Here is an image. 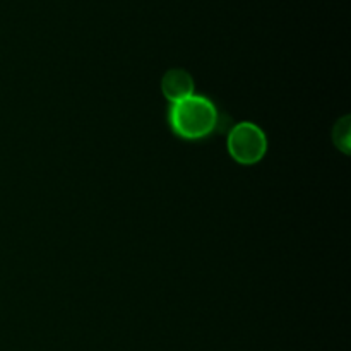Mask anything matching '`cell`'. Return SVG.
<instances>
[{
  "label": "cell",
  "instance_id": "obj_1",
  "mask_svg": "<svg viewBox=\"0 0 351 351\" xmlns=\"http://www.w3.org/2000/svg\"><path fill=\"white\" fill-rule=\"evenodd\" d=\"M168 123L180 139L199 141L215 132L219 123V113L211 99L192 95L170 106Z\"/></svg>",
  "mask_w": 351,
  "mask_h": 351
},
{
  "label": "cell",
  "instance_id": "obj_2",
  "mask_svg": "<svg viewBox=\"0 0 351 351\" xmlns=\"http://www.w3.org/2000/svg\"><path fill=\"white\" fill-rule=\"evenodd\" d=\"M228 153L239 165H256L266 156L267 137L259 125L252 122H240L228 132Z\"/></svg>",
  "mask_w": 351,
  "mask_h": 351
},
{
  "label": "cell",
  "instance_id": "obj_3",
  "mask_svg": "<svg viewBox=\"0 0 351 351\" xmlns=\"http://www.w3.org/2000/svg\"><path fill=\"white\" fill-rule=\"evenodd\" d=\"M194 79L184 69H171L161 79V91L171 105L194 95Z\"/></svg>",
  "mask_w": 351,
  "mask_h": 351
},
{
  "label": "cell",
  "instance_id": "obj_4",
  "mask_svg": "<svg viewBox=\"0 0 351 351\" xmlns=\"http://www.w3.org/2000/svg\"><path fill=\"white\" fill-rule=\"evenodd\" d=\"M332 139L339 151H343L345 154L350 153V117L338 120V123L335 125V132H332Z\"/></svg>",
  "mask_w": 351,
  "mask_h": 351
}]
</instances>
